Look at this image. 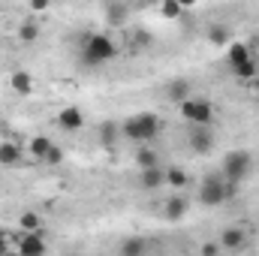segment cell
I'll use <instances>...</instances> for the list:
<instances>
[{
	"instance_id": "1",
	"label": "cell",
	"mask_w": 259,
	"mask_h": 256,
	"mask_svg": "<svg viewBox=\"0 0 259 256\" xmlns=\"http://www.w3.org/2000/svg\"><path fill=\"white\" fill-rule=\"evenodd\" d=\"M238 187H241V184H232V181H226V178L217 172V175L202 178L196 199H199L205 208H217V205H223V202H232V199L238 196Z\"/></svg>"
},
{
	"instance_id": "2",
	"label": "cell",
	"mask_w": 259,
	"mask_h": 256,
	"mask_svg": "<svg viewBox=\"0 0 259 256\" xmlns=\"http://www.w3.org/2000/svg\"><path fill=\"white\" fill-rule=\"evenodd\" d=\"M160 118L154 112H139V115H130L127 121L121 124V136L130 142H139V145H148L160 136Z\"/></svg>"
},
{
	"instance_id": "3",
	"label": "cell",
	"mask_w": 259,
	"mask_h": 256,
	"mask_svg": "<svg viewBox=\"0 0 259 256\" xmlns=\"http://www.w3.org/2000/svg\"><path fill=\"white\" fill-rule=\"evenodd\" d=\"M115 55H118V46L106 33H91L81 42V64L84 66H100V64H106V61H112Z\"/></svg>"
},
{
	"instance_id": "4",
	"label": "cell",
	"mask_w": 259,
	"mask_h": 256,
	"mask_svg": "<svg viewBox=\"0 0 259 256\" xmlns=\"http://www.w3.org/2000/svg\"><path fill=\"white\" fill-rule=\"evenodd\" d=\"M250 172H253V157H250L247 151H229V154L223 157V169H220V175H223L226 181L241 184L244 178H250Z\"/></svg>"
},
{
	"instance_id": "5",
	"label": "cell",
	"mask_w": 259,
	"mask_h": 256,
	"mask_svg": "<svg viewBox=\"0 0 259 256\" xmlns=\"http://www.w3.org/2000/svg\"><path fill=\"white\" fill-rule=\"evenodd\" d=\"M181 115L184 121H190L193 127H211L214 121V106L202 97H190L187 103H181Z\"/></svg>"
},
{
	"instance_id": "6",
	"label": "cell",
	"mask_w": 259,
	"mask_h": 256,
	"mask_svg": "<svg viewBox=\"0 0 259 256\" xmlns=\"http://www.w3.org/2000/svg\"><path fill=\"white\" fill-rule=\"evenodd\" d=\"M15 244H18L21 256H46V238L39 232H24Z\"/></svg>"
},
{
	"instance_id": "7",
	"label": "cell",
	"mask_w": 259,
	"mask_h": 256,
	"mask_svg": "<svg viewBox=\"0 0 259 256\" xmlns=\"http://www.w3.org/2000/svg\"><path fill=\"white\" fill-rule=\"evenodd\" d=\"M187 142H190L193 154H208L214 148V133H211V127H193L190 136H187Z\"/></svg>"
},
{
	"instance_id": "8",
	"label": "cell",
	"mask_w": 259,
	"mask_h": 256,
	"mask_svg": "<svg viewBox=\"0 0 259 256\" xmlns=\"http://www.w3.org/2000/svg\"><path fill=\"white\" fill-rule=\"evenodd\" d=\"M217 244H220L223 250H241V247L247 244V232H244L241 226H226V229L220 232Z\"/></svg>"
},
{
	"instance_id": "9",
	"label": "cell",
	"mask_w": 259,
	"mask_h": 256,
	"mask_svg": "<svg viewBox=\"0 0 259 256\" xmlns=\"http://www.w3.org/2000/svg\"><path fill=\"white\" fill-rule=\"evenodd\" d=\"M58 127L66 130V133H72V130H81V124H84V112L81 109H75V106H66V109H61L58 112Z\"/></svg>"
},
{
	"instance_id": "10",
	"label": "cell",
	"mask_w": 259,
	"mask_h": 256,
	"mask_svg": "<svg viewBox=\"0 0 259 256\" xmlns=\"http://www.w3.org/2000/svg\"><path fill=\"white\" fill-rule=\"evenodd\" d=\"M103 15H106V24H112V27H124L127 18H130V6L127 3H121V0H112V3H106Z\"/></svg>"
},
{
	"instance_id": "11",
	"label": "cell",
	"mask_w": 259,
	"mask_h": 256,
	"mask_svg": "<svg viewBox=\"0 0 259 256\" xmlns=\"http://www.w3.org/2000/svg\"><path fill=\"white\" fill-rule=\"evenodd\" d=\"M226 61H229V69L250 64V61H253V49H250V46H244V42H232V46H229V52H226Z\"/></svg>"
},
{
	"instance_id": "12",
	"label": "cell",
	"mask_w": 259,
	"mask_h": 256,
	"mask_svg": "<svg viewBox=\"0 0 259 256\" xmlns=\"http://www.w3.org/2000/svg\"><path fill=\"white\" fill-rule=\"evenodd\" d=\"M9 88H12L18 97H30V94H33V75H30L27 69H15V72L9 75Z\"/></svg>"
},
{
	"instance_id": "13",
	"label": "cell",
	"mask_w": 259,
	"mask_h": 256,
	"mask_svg": "<svg viewBox=\"0 0 259 256\" xmlns=\"http://www.w3.org/2000/svg\"><path fill=\"white\" fill-rule=\"evenodd\" d=\"M193 94H190V81L187 78H172L169 84H166V100H172V103H187Z\"/></svg>"
},
{
	"instance_id": "14",
	"label": "cell",
	"mask_w": 259,
	"mask_h": 256,
	"mask_svg": "<svg viewBox=\"0 0 259 256\" xmlns=\"http://www.w3.org/2000/svg\"><path fill=\"white\" fill-rule=\"evenodd\" d=\"M139 184H142V190H160V187L166 184V166L139 172Z\"/></svg>"
},
{
	"instance_id": "15",
	"label": "cell",
	"mask_w": 259,
	"mask_h": 256,
	"mask_svg": "<svg viewBox=\"0 0 259 256\" xmlns=\"http://www.w3.org/2000/svg\"><path fill=\"white\" fill-rule=\"evenodd\" d=\"M136 166H139V172H145V169H157V166H163V163H160V154L154 151V145H142V148L136 151Z\"/></svg>"
},
{
	"instance_id": "16",
	"label": "cell",
	"mask_w": 259,
	"mask_h": 256,
	"mask_svg": "<svg viewBox=\"0 0 259 256\" xmlns=\"http://www.w3.org/2000/svg\"><path fill=\"white\" fill-rule=\"evenodd\" d=\"M163 217H166V220H172V223H178L181 217H187V199L175 193V196L163 205Z\"/></svg>"
},
{
	"instance_id": "17",
	"label": "cell",
	"mask_w": 259,
	"mask_h": 256,
	"mask_svg": "<svg viewBox=\"0 0 259 256\" xmlns=\"http://www.w3.org/2000/svg\"><path fill=\"white\" fill-rule=\"evenodd\" d=\"M121 256H145L148 253V241L145 238H139V235H130L127 241H121Z\"/></svg>"
},
{
	"instance_id": "18",
	"label": "cell",
	"mask_w": 259,
	"mask_h": 256,
	"mask_svg": "<svg viewBox=\"0 0 259 256\" xmlns=\"http://www.w3.org/2000/svg\"><path fill=\"white\" fill-rule=\"evenodd\" d=\"M118 139H121V124L106 121V124L100 127V142H103L106 148H115V145H118Z\"/></svg>"
},
{
	"instance_id": "19",
	"label": "cell",
	"mask_w": 259,
	"mask_h": 256,
	"mask_svg": "<svg viewBox=\"0 0 259 256\" xmlns=\"http://www.w3.org/2000/svg\"><path fill=\"white\" fill-rule=\"evenodd\" d=\"M18 160H21V148L12 142H3L0 145V166H18Z\"/></svg>"
},
{
	"instance_id": "20",
	"label": "cell",
	"mask_w": 259,
	"mask_h": 256,
	"mask_svg": "<svg viewBox=\"0 0 259 256\" xmlns=\"http://www.w3.org/2000/svg\"><path fill=\"white\" fill-rule=\"evenodd\" d=\"M52 145H55V142H52L49 136H33V139H30V154H33L36 160H46V154L52 151Z\"/></svg>"
},
{
	"instance_id": "21",
	"label": "cell",
	"mask_w": 259,
	"mask_h": 256,
	"mask_svg": "<svg viewBox=\"0 0 259 256\" xmlns=\"http://www.w3.org/2000/svg\"><path fill=\"white\" fill-rule=\"evenodd\" d=\"M166 184H169V187H175V190L187 187V172H184V169H178V166H166Z\"/></svg>"
},
{
	"instance_id": "22",
	"label": "cell",
	"mask_w": 259,
	"mask_h": 256,
	"mask_svg": "<svg viewBox=\"0 0 259 256\" xmlns=\"http://www.w3.org/2000/svg\"><path fill=\"white\" fill-rule=\"evenodd\" d=\"M18 39L21 42H36L39 39V24L36 21H21L18 24Z\"/></svg>"
},
{
	"instance_id": "23",
	"label": "cell",
	"mask_w": 259,
	"mask_h": 256,
	"mask_svg": "<svg viewBox=\"0 0 259 256\" xmlns=\"http://www.w3.org/2000/svg\"><path fill=\"white\" fill-rule=\"evenodd\" d=\"M208 39H211L214 46H226V42H229V27H226V24H211V27H208Z\"/></svg>"
},
{
	"instance_id": "24",
	"label": "cell",
	"mask_w": 259,
	"mask_h": 256,
	"mask_svg": "<svg viewBox=\"0 0 259 256\" xmlns=\"http://www.w3.org/2000/svg\"><path fill=\"white\" fill-rule=\"evenodd\" d=\"M39 226H42V220H39L36 211H24L21 214V229L24 232H39Z\"/></svg>"
},
{
	"instance_id": "25",
	"label": "cell",
	"mask_w": 259,
	"mask_h": 256,
	"mask_svg": "<svg viewBox=\"0 0 259 256\" xmlns=\"http://www.w3.org/2000/svg\"><path fill=\"white\" fill-rule=\"evenodd\" d=\"M256 61H250V64H244V66H235V69H232V75H235V78H244V81H247V78H253V75H256Z\"/></svg>"
},
{
	"instance_id": "26",
	"label": "cell",
	"mask_w": 259,
	"mask_h": 256,
	"mask_svg": "<svg viewBox=\"0 0 259 256\" xmlns=\"http://www.w3.org/2000/svg\"><path fill=\"white\" fill-rule=\"evenodd\" d=\"M181 9H184L181 3H163V6H160V15H163V18H178Z\"/></svg>"
},
{
	"instance_id": "27",
	"label": "cell",
	"mask_w": 259,
	"mask_h": 256,
	"mask_svg": "<svg viewBox=\"0 0 259 256\" xmlns=\"http://www.w3.org/2000/svg\"><path fill=\"white\" fill-rule=\"evenodd\" d=\"M61 160H64V151H61L58 145H52V151L46 154V160H42V163H52V166H55V163H61Z\"/></svg>"
},
{
	"instance_id": "28",
	"label": "cell",
	"mask_w": 259,
	"mask_h": 256,
	"mask_svg": "<svg viewBox=\"0 0 259 256\" xmlns=\"http://www.w3.org/2000/svg\"><path fill=\"white\" fill-rule=\"evenodd\" d=\"M217 250H220L217 241H205V244H202V256H217Z\"/></svg>"
},
{
	"instance_id": "29",
	"label": "cell",
	"mask_w": 259,
	"mask_h": 256,
	"mask_svg": "<svg viewBox=\"0 0 259 256\" xmlns=\"http://www.w3.org/2000/svg\"><path fill=\"white\" fill-rule=\"evenodd\" d=\"M0 256H9V238L0 232Z\"/></svg>"
},
{
	"instance_id": "30",
	"label": "cell",
	"mask_w": 259,
	"mask_h": 256,
	"mask_svg": "<svg viewBox=\"0 0 259 256\" xmlns=\"http://www.w3.org/2000/svg\"><path fill=\"white\" fill-rule=\"evenodd\" d=\"M256 100H259V91H256Z\"/></svg>"
}]
</instances>
